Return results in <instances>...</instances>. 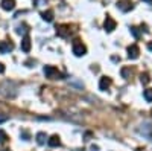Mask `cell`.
<instances>
[{"label": "cell", "mask_w": 152, "mask_h": 151, "mask_svg": "<svg viewBox=\"0 0 152 151\" xmlns=\"http://www.w3.org/2000/svg\"><path fill=\"white\" fill-rule=\"evenodd\" d=\"M43 72H44V75H46V78H50V80H59V78H61V73H59L58 69L53 67V66H44Z\"/></svg>", "instance_id": "1"}, {"label": "cell", "mask_w": 152, "mask_h": 151, "mask_svg": "<svg viewBox=\"0 0 152 151\" xmlns=\"http://www.w3.org/2000/svg\"><path fill=\"white\" fill-rule=\"evenodd\" d=\"M72 50H73V54H75L76 57H82V55H85V52H87L85 46H84L79 40H75V41H73V44H72Z\"/></svg>", "instance_id": "2"}, {"label": "cell", "mask_w": 152, "mask_h": 151, "mask_svg": "<svg viewBox=\"0 0 152 151\" xmlns=\"http://www.w3.org/2000/svg\"><path fill=\"white\" fill-rule=\"evenodd\" d=\"M56 34L59 37H62V38H67L72 34V29H70L69 24H59V26H56Z\"/></svg>", "instance_id": "3"}, {"label": "cell", "mask_w": 152, "mask_h": 151, "mask_svg": "<svg viewBox=\"0 0 152 151\" xmlns=\"http://www.w3.org/2000/svg\"><path fill=\"white\" fill-rule=\"evenodd\" d=\"M117 8L120 11H123V12H128V11L132 9V2H131V0H119V2H117Z\"/></svg>", "instance_id": "4"}, {"label": "cell", "mask_w": 152, "mask_h": 151, "mask_svg": "<svg viewBox=\"0 0 152 151\" xmlns=\"http://www.w3.org/2000/svg\"><path fill=\"white\" fill-rule=\"evenodd\" d=\"M116 26H117V23L114 21L111 17H107V18H105L104 28H105V31H107V32H113L114 29H116Z\"/></svg>", "instance_id": "5"}, {"label": "cell", "mask_w": 152, "mask_h": 151, "mask_svg": "<svg viewBox=\"0 0 152 151\" xmlns=\"http://www.w3.org/2000/svg\"><path fill=\"white\" fill-rule=\"evenodd\" d=\"M138 55H140V49H138V46L132 44V46L128 47V57H129L131 60H137Z\"/></svg>", "instance_id": "6"}, {"label": "cell", "mask_w": 152, "mask_h": 151, "mask_svg": "<svg viewBox=\"0 0 152 151\" xmlns=\"http://www.w3.org/2000/svg\"><path fill=\"white\" fill-rule=\"evenodd\" d=\"M14 49V44L9 43V41H2L0 43V54H8Z\"/></svg>", "instance_id": "7"}, {"label": "cell", "mask_w": 152, "mask_h": 151, "mask_svg": "<svg viewBox=\"0 0 152 151\" xmlns=\"http://www.w3.org/2000/svg\"><path fill=\"white\" fill-rule=\"evenodd\" d=\"M21 50L23 52H31V38L28 35H24L23 37V40H21Z\"/></svg>", "instance_id": "8"}, {"label": "cell", "mask_w": 152, "mask_h": 151, "mask_svg": "<svg viewBox=\"0 0 152 151\" xmlns=\"http://www.w3.org/2000/svg\"><path fill=\"white\" fill-rule=\"evenodd\" d=\"M2 8L5 9V11H12L15 8V0H2Z\"/></svg>", "instance_id": "9"}, {"label": "cell", "mask_w": 152, "mask_h": 151, "mask_svg": "<svg viewBox=\"0 0 152 151\" xmlns=\"http://www.w3.org/2000/svg\"><path fill=\"white\" fill-rule=\"evenodd\" d=\"M110 85H111V78H108V77L100 78V82H99V89L100 90H108Z\"/></svg>", "instance_id": "10"}, {"label": "cell", "mask_w": 152, "mask_h": 151, "mask_svg": "<svg viewBox=\"0 0 152 151\" xmlns=\"http://www.w3.org/2000/svg\"><path fill=\"white\" fill-rule=\"evenodd\" d=\"M47 145L49 147H52V148H55V147H59L61 145V141H59V136L58 134H53L50 139L47 141Z\"/></svg>", "instance_id": "11"}, {"label": "cell", "mask_w": 152, "mask_h": 151, "mask_svg": "<svg viewBox=\"0 0 152 151\" xmlns=\"http://www.w3.org/2000/svg\"><path fill=\"white\" fill-rule=\"evenodd\" d=\"M41 17H43L44 21H52V20H53V11H52V9H49V11L41 12Z\"/></svg>", "instance_id": "12"}, {"label": "cell", "mask_w": 152, "mask_h": 151, "mask_svg": "<svg viewBox=\"0 0 152 151\" xmlns=\"http://www.w3.org/2000/svg\"><path fill=\"white\" fill-rule=\"evenodd\" d=\"M46 139H47L46 133L41 131V133H38V134H37V142L40 144V145H44V144H46Z\"/></svg>", "instance_id": "13"}, {"label": "cell", "mask_w": 152, "mask_h": 151, "mask_svg": "<svg viewBox=\"0 0 152 151\" xmlns=\"http://www.w3.org/2000/svg\"><path fill=\"white\" fill-rule=\"evenodd\" d=\"M143 96H145V99L148 101V102H151V101H152V89H148V90H145Z\"/></svg>", "instance_id": "14"}, {"label": "cell", "mask_w": 152, "mask_h": 151, "mask_svg": "<svg viewBox=\"0 0 152 151\" xmlns=\"http://www.w3.org/2000/svg\"><path fill=\"white\" fill-rule=\"evenodd\" d=\"M140 81H142V84H149V82H151L149 75H148V73H143L142 77H140Z\"/></svg>", "instance_id": "15"}, {"label": "cell", "mask_w": 152, "mask_h": 151, "mask_svg": "<svg viewBox=\"0 0 152 151\" xmlns=\"http://www.w3.org/2000/svg\"><path fill=\"white\" fill-rule=\"evenodd\" d=\"M129 73H131V70H129L128 67H123V69H122V77H123L125 80L129 78Z\"/></svg>", "instance_id": "16"}, {"label": "cell", "mask_w": 152, "mask_h": 151, "mask_svg": "<svg viewBox=\"0 0 152 151\" xmlns=\"http://www.w3.org/2000/svg\"><path fill=\"white\" fill-rule=\"evenodd\" d=\"M6 139H8V136H6V133H5L3 130H0V144H3V142H6Z\"/></svg>", "instance_id": "17"}, {"label": "cell", "mask_w": 152, "mask_h": 151, "mask_svg": "<svg viewBox=\"0 0 152 151\" xmlns=\"http://www.w3.org/2000/svg\"><path fill=\"white\" fill-rule=\"evenodd\" d=\"M131 34L134 35V38H140V32L137 31V28H134V26H131Z\"/></svg>", "instance_id": "18"}, {"label": "cell", "mask_w": 152, "mask_h": 151, "mask_svg": "<svg viewBox=\"0 0 152 151\" xmlns=\"http://www.w3.org/2000/svg\"><path fill=\"white\" fill-rule=\"evenodd\" d=\"M26 28H28L26 24H23V26H18V28H17V34H21V32H26V31H28Z\"/></svg>", "instance_id": "19"}, {"label": "cell", "mask_w": 152, "mask_h": 151, "mask_svg": "<svg viewBox=\"0 0 152 151\" xmlns=\"http://www.w3.org/2000/svg\"><path fill=\"white\" fill-rule=\"evenodd\" d=\"M9 118L6 116V115H2V116H0V124H2V122H5V121H8Z\"/></svg>", "instance_id": "20"}, {"label": "cell", "mask_w": 152, "mask_h": 151, "mask_svg": "<svg viewBox=\"0 0 152 151\" xmlns=\"http://www.w3.org/2000/svg\"><path fill=\"white\" fill-rule=\"evenodd\" d=\"M0 73H5V66L0 63Z\"/></svg>", "instance_id": "21"}, {"label": "cell", "mask_w": 152, "mask_h": 151, "mask_svg": "<svg viewBox=\"0 0 152 151\" xmlns=\"http://www.w3.org/2000/svg\"><path fill=\"white\" fill-rule=\"evenodd\" d=\"M31 64H34V61H32V60H29V61H26V66H28V67H31Z\"/></svg>", "instance_id": "22"}, {"label": "cell", "mask_w": 152, "mask_h": 151, "mask_svg": "<svg viewBox=\"0 0 152 151\" xmlns=\"http://www.w3.org/2000/svg\"><path fill=\"white\" fill-rule=\"evenodd\" d=\"M91 151H99V147H96V145H93V147H91Z\"/></svg>", "instance_id": "23"}, {"label": "cell", "mask_w": 152, "mask_h": 151, "mask_svg": "<svg viewBox=\"0 0 152 151\" xmlns=\"http://www.w3.org/2000/svg\"><path fill=\"white\" fill-rule=\"evenodd\" d=\"M148 49H149V50H152V41H151V43L148 44Z\"/></svg>", "instance_id": "24"}, {"label": "cell", "mask_w": 152, "mask_h": 151, "mask_svg": "<svg viewBox=\"0 0 152 151\" xmlns=\"http://www.w3.org/2000/svg\"><path fill=\"white\" fill-rule=\"evenodd\" d=\"M143 2H148V3H152V0H143Z\"/></svg>", "instance_id": "25"}, {"label": "cell", "mask_w": 152, "mask_h": 151, "mask_svg": "<svg viewBox=\"0 0 152 151\" xmlns=\"http://www.w3.org/2000/svg\"><path fill=\"white\" fill-rule=\"evenodd\" d=\"M151 115H152V108H151Z\"/></svg>", "instance_id": "26"}]
</instances>
